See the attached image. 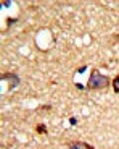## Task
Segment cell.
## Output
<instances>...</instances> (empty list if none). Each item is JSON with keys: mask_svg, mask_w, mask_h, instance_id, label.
<instances>
[{"mask_svg": "<svg viewBox=\"0 0 119 149\" xmlns=\"http://www.w3.org/2000/svg\"><path fill=\"white\" fill-rule=\"evenodd\" d=\"M108 83H109V79L106 76H103L98 70H93L92 76H90V81H89V88L90 89H100V88L106 86Z\"/></svg>", "mask_w": 119, "mask_h": 149, "instance_id": "6da1fadb", "label": "cell"}, {"mask_svg": "<svg viewBox=\"0 0 119 149\" xmlns=\"http://www.w3.org/2000/svg\"><path fill=\"white\" fill-rule=\"evenodd\" d=\"M37 131H39V133H47V128H45V127H39Z\"/></svg>", "mask_w": 119, "mask_h": 149, "instance_id": "277c9868", "label": "cell"}, {"mask_svg": "<svg viewBox=\"0 0 119 149\" xmlns=\"http://www.w3.org/2000/svg\"><path fill=\"white\" fill-rule=\"evenodd\" d=\"M68 149H93L90 144H87V143H82V141H77L74 143V144H71Z\"/></svg>", "mask_w": 119, "mask_h": 149, "instance_id": "7a4b0ae2", "label": "cell"}, {"mask_svg": "<svg viewBox=\"0 0 119 149\" xmlns=\"http://www.w3.org/2000/svg\"><path fill=\"white\" fill-rule=\"evenodd\" d=\"M113 89H114L116 93H119V76H116V78L113 79Z\"/></svg>", "mask_w": 119, "mask_h": 149, "instance_id": "3957f363", "label": "cell"}]
</instances>
